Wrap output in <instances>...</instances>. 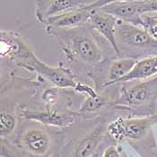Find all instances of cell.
Returning a JSON list of instances; mask_svg holds the SVG:
<instances>
[{"label": "cell", "mask_w": 157, "mask_h": 157, "mask_svg": "<svg viewBox=\"0 0 157 157\" xmlns=\"http://www.w3.org/2000/svg\"><path fill=\"white\" fill-rule=\"evenodd\" d=\"M49 35L55 36L61 50L71 61H77L87 65H96L103 60L102 50L100 47L94 31L88 23L67 29L46 27Z\"/></svg>", "instance_id": "obj_1"}, {"label": "cell", "mask_w": 157, "mask_h": 157, "mask_svg": "<svg viewBox=\"0 0 157 157\" xmlns=\"http://www.w3.org/2000/svg\"><path fill=\"white\" fill-rule=\"evenodd\" d=\"M116 41L121 58H146L157 56V40L145 28L119 20L116 28Z\"/></svg>", "instance_id": "obj_2"}, {"label": "cell", "mask_w": 157, "mask_h": 157, "mask_svg": "<svg viewBox=\"0 0 157 157\" xmlns=\"http://www.w3.org/2000/svg\"><path fill=\"white\" fill-rule=\"evenodd\" d=\"M20 65H27V67L33 70H35L43 78L48 80L52 84L60 88H73L79 93H85L88 96H96L98 94L89 87L76 82L71 71L64 67H51L40 61L33 52H32Z\"/></svg>", "instance_id": "obj_3"}, {"label": "cell", "mask_w": 157, "mask_h": 157, "mask_svg": "<svg viewBox=\"0 0 157 157\" xmlns=\"http://www.w3.org/2000/svg\"><path fill=\"white\" fill-rule=\"evenodd\" d=\"M157 100V76L146 79L128 88H122L117 103L128 109L153 111Z\"/></svg>", "instance_id": "obj_4"}, {"label": "cell", "mask_w": 157, "mask_h": 157, "mask_svg": "<svg viewBox=\"0 0 157 157\" xmlns=\"http://www.w3.org/2000/svg\"><path fill=\"white\" fill-rule=\"evenodd\" d=\"M157 123V114H150L141 118L118 119L111 122L106 130L116 141L121 142L125 139H142L149 129Z\"/></svg>", "instance_id": "obj_5"}, {"label": "cell", "mask_w": 157, "mask_h": 157, "mask_svg": "<svg viewBox=\"0 0 157 157\" xmlns=\"http://www.w3.org/2000/svg\"><path fill=\"white\" fill-rule=\"evenodd\" d=\"M95 0H36L35 15L43 24L47 19L64 13L83 8Z\"/></svg>", "instance_id": "obj_6"}, {"label": "cell", "mask_w": 157, "mask_h": 157, "mask_svg": "<svg viewBox=\"0 0 157 157\" xmlns=\"http://www.w3.org/2000/svg\"><path fill=\"white\" fill-rule=\"evenodd\" d=\"M118 23L119 20L115 16L102 11L100 8L91 11L88 21V24L93 30L103 37L110 45L114 53L119 58H121V51L116 41V28Z\"/></svg>", "instance_id": "obj_7"}, {"label": "cell", "mask_w": 157, "mask_h": 157, "mask_svg": "<svg viewBox=\"0 0 157 157\" xmlns=\"http://www.w3.org/2000/svg\"><path fill=\"white\" fill-rule=\"evenodd\" d=\"M102 11L115 16L118 20L136 26H143L142 15L145 14L144 0L113 2L101 7Z\"/></svg>", "instance_id": "obj_8"}, {"label": "cell", "mask_w": 157, "mask_h": 157, "mask_svg": "<svg viewBox=\"0 0 157 157\" xmlns=\"http://www.w3.org/2000/svg\"><path fill=\"white\" fill-rule=\"evenodd\" d=\"M22 147L28 153L41 156L48 153L50 147L49 136L42 129L30 128L21 136Z\"/></svg>", "instance_id": "obj_9"}, {"label": "cell", "mask_w": 157, "mask_h": 157, "mask_svg": "<svg viewBox=\"0 0 157 157\" xmlns=\"http://www.w3.org/2000/svg\"><path fill=\"white\" fill-rule=\"evenodd\" d=\"M91 11L85 7L74 10L70 12L64 13L59 15L53 16L47 19L43 24L46 27L57 28V29H67L74 28L88 23Z\"/></svg>", "instance_id": "obj_10"}, {"label": "cell", "mask_w": 157, "mask_h": 157, "mask_svg": "<svg viewBox=\"0 0 157 157\" xmlns=\"http://www.w3.org/2000/svg\"><path fill=\"white\" fill-rule=\"evenodd\" d=\"M23 116L27 120L35 121L48 126H54L65 128L74 123V118L66 113H59L54 110H25L23 111Z\"/></svg>", "instance_id": "obj_11"}, {"label": "cell", "mask_w": 157, "mask_h": 157, "mask_svg": "<svg viewBox=\"0 0 157 157\" xmlns=\"http://www.w3.org/2000/svg\"><path fill=\"white\" fill-rule=\"evenodd\" d=\"M157 75V56H149L137 60L133 69L126 76L120 79L117 84L136 80H146Z\"/></svg>", "instance_id": "obj_12"}, {"label": "cell", "mask_w": 157, "mask_h": 157, "mask_svg": "<svg viewBox=\"0 0 157 157\" xmlns=\"http://www.w3.org/2000/svg\"><path fill=\"white\" fill-rule=\"evenodd\" d=\"M103 128L99 126L93 132L81 139L75 145L72 157H90L97 149L103 137Z\"/></svg>", "instance_id": "obj_13"}, {"label": "cell", "mask_w": 157, "mask_h": 157, "mask_svg": "<svg viewBox=\"0 0 157 157\" xmlns=\"http://www.w3.org/2000/svg\"><path fill=\"white\" fill-rule=\"evenodd\" d=\"M136 62L137 59L132 58H119L112 61L107 72V82L104 86L116 85L120 79L126 76L133 69Z\"/></svg>", "instance_id": "obj_14"}, {"label": "cell", "mask_w": 157, "mask_h": 157, "mask_svg": "<svg viewBox=\"0 0 157 157\" xmlns=\"http://www.w3.org/2000/svg\"><path fill=\"white\" fill-rule=\"evenodd\" d=\"M16 126V119L14 115L8 111H1L0 116V136L2 138L10 136Z\"/></svg>", "instance_id": "obj_15"}, {"label": "cell", "mask_w": 157, "mask_h": 157, "mask_svg": "<svg viewBox=\"0 0 157 157\" xmlns=\"http://www.w3.org/2000/svg\"><path fill=\"white\" fill-rule=\"evenodd\" d=\"M105 103V100L99 94L97 96H88L79 109L80 112H94L101 109Z\"/></svg>", "instance_id": "obj_16"}, {"label": "cell", "mask_w": 157, "mask_h": 157, "mask_svg": "<svg viewBox=\"0 0 157 157\" xmlns=\"http://www.w3.org/2000/svg\"><path fill=\"white\" fill-rule=\"evenodd\" d=\"M143 21V28L150 33V35L157 40V16H149L143 14L142 15Z\"/></svg>", "instance_id": "obj_17"}, {"label": "cell", "mask_w": 157, "mask_h": 157, "mask_svg": "<svg viewBox=\"0 0 157 157\" xmlns=\"http://www.w3.org/2000/svg\"><path fill=\"white\" fill-rule=\"evenodd\" d=\"M120 1H141V0H95L94 2H93L92 4L88 5L85 6L86 9L92 11L94 9H98L101 8L108 4L113 3V2H120Z\"/></svg>", "instance_id": "obj_18"}, {"label": "cell", "mask_w": 157, "mask_h": 157, "mask_svg": "<svg viewBox=\"0 0 157 157\" xmlns=\"http://www.w3.org/2000/svg\"><path fill=\"white\" fill-rule=\"evenodd\" d=\"M101 157H121V151L116 145H109L104 150Z\"/></svg>", "instance_id": "obj_19"}]
</instances>
